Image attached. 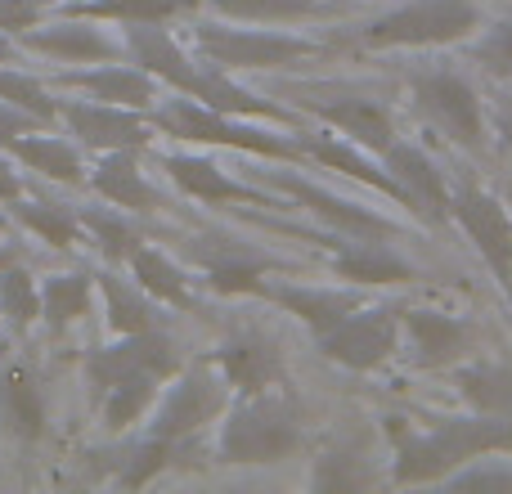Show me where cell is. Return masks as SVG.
<instances>
[{"instance_id":"1","label":"cell","mask_w":512,"mask_h":494,"mask_svg":"<svg viewBox=\"0 0 512 494\" xmlns=\"http://www.w3.org/2000/svg\"><path fill=\"white\" fill-rule=\"evenodd\" d=\"M391 481L396 486H432L450 481L459 468L481 463L486 454H512V423L490 414L432 418V427H414L409 418H387Z\"/></svg>"},{"instance_id":"2","label":"cell","mask_w":512,"mask_h":494,"mask_svg":"<svg viewBox=\"0 0 512 494\" xmlns=\"http://www.w3.org/2000/svg\"><path fill=\"white\" fill-rule=\"evenodd\" d=\"M122 41H126V54H131L144 72H153L162 86L180 90V95H189V99H198V104L216 108V113L261 117V122H279V126L297 122V113H292V108L261 99L256 90L239 86L230 72L212 68V63H194L176 41H171V32L162 23H131Z\"/></svg>"},{"instance_id":"3","label":"cell","mask_w":512,"mask_h":494,"mask_svg":"<svg viewBox=\"0 0 512 494\" xmlns=\"http://www.w3.org/2000/svg\"><path fill=\"white\" fill-rule=\"evenodd\" d=\"M306 432H301V409L292 405V396L283 387L270 391H252L239 405L225 414L221 423V441L216 454L221 463H283L301 450Z\"/></svg>"},{"instance_id":"4","label":"cell","mask_w":512,"mask_h":494,"mask_svg":"<svg viewBox=\"0 0 512 494\" xmlns=\"http://www.w3.org/2000/svg\"><path fill=\"white\" fill-rule=\"evenodd\" d=\"M149 122L162 135L185 144H212V149H239L256 153V158H274V162H301L297 135H279L270 126H256L252 117H234V113H216V108L198 104V99L180 95L162 108H149Z\"/></svg>"},{"instance_id":"5","label":"cell","mask_w":512,"mask_h":494,"mask_svg":"<svg viewBox=\"0 0 512 494\" xmlns=\"http://www.w3.org/2000/svg\"><path fill=\"white\" fill-rule=\"evenodd\" d=\"M472 32H481L477 0H405L391 14L364 23L355 41L364 50H436L468 41Z\"/></svg>"},{"instance_id":"6","label":"cell","mask_w":512,"mask_h":494,"mask_svg":"<svg viewBox=\"0 0 512 494\" xmlns=\"http://www.w3.org/2000/svg\"><path fill=\"white\" fill-rule=\"evenodd\" d=\"M194 50L203 54V63L221 72H270L301 63L310 54H319V41H306L297 32H274V27H230V23H207L194 27Z\"/></svg>"},{"instance_id":"7","label":"cell","mask_w":512,"mask_h":494,"mask_svg":"<svg viewBox=\"0 0 512 494\" xmlns=\"http://www.w3.org/2000/svg\"><path fill=\"white\" fill-rule=\"evenodd\" d=\"M409 95H414V108L445 131L459 149L468 153H486L490 144V117L481 108V95L472 90V81L454 68H423L409 77Z\"/></svg>"},{"instance_id":"8","label":"cell","mask_w":512,"mask_h":494,"mask_svg":"<svg viewBox=\"0 0 512 494\" xmlns=\"http://www.w3.org/2000/svg\"><path fill=\"white\" fill-rule=\"evenodd\" d=\"M225 405H230L225 373L216 364H189L158 396L153 418H149V436H158V441H185V436H194L212 418H221Z\"/></svg>"},{"instance_id":"9","label":"cell","mask_w":512,"mask_h":494,"mask_svg":"<svg viewBox=\"0 0 512 494\" xmlns=\"http://www.w3.org/2000/svg\"><path fill=\"white\" fill-rule=\"evenodd\" d=\"M315 342H319V351L333 364H342V369L373 373L405 342V333H400V306H369V301H364L360 310H351L342 324L319 333Z\"/></svg>"},{"instance_id":"10","label":"cell","mask_w":512,"mask_h":494,"mask_svg":"<svg viewBox=\"0 0 512 494\" xmlns=\"http://www.w3.org/2000/svg\"><path fill=\"white\" fill-rule=\"evenodd\" d=\"M176 373H180V351L162 328L126 333V337H117L113 346H104V351H90V360H86V378L95 391L113 387V382H126V378L171 382Z\"/></svg>"},{"instance_id":"11","label":"cell","mask_w":512,"mask_h":494,"mask_svg":"<svg viewBox=\"0 0 512 494\" xmlns=\"http://www.w3.org/2000/svg\"><path fill=\"white\" fill-rule=\"evenodd\" d=\"M454 225L468 234L472 247L481 252V261L499 279V288L512 297V212L504 198H495L490 189L477 185L454 189Z\"/></svg>"},{"instance_id":"12","label":"cell","mask_w":512,"mask_h":494,"mask_svg":"<svg viewBox=\"0 0 512 494\" xmlns=\"http://www.w3.org/2000/svg\"><path fill=\"white\" fill-rule=\"evenodd\" d=\"M59 126H68L72 140L95 153H117V149L140 153L158 131L149 122V113H140V108L99 104V99H72V104L59 99Z\"/></svg>"},{"instance_id":"13","label":"cell","mask_w":512,"mask_h":494,"mask_svg":"<svg viewBox=\"0 0 512 494\" xmlns=\"http://www.w3.org/2000/svg\"><path fill=\"white\" fill-rule=\"evenodd\" d=\"M382 167L405 189V212H414L418 221H427V225L454 221V194H450V185H445V171L436 167L418 144L396 140L382 153Z\"/></svg>"},{"instance_id":"14","label":"cell","mask_w":512,"mask_h":494,"mask_svg":"<svg viewBox=\"0 0 512 494\" xmlns=\"http://www.w3.org/2000/svg\"><path fill=\"white\" fill-rule=\"evenodd\" d=\"M400 333H405L409 360L418 369H450L463 360L472 342V328L459 315H445V310H427V306H405L400 310Z\"/></svg>"},{"instance_id":"15","label":"cell","mask_w":512,"mask_h":494,"mask_svg":"<svg viewBox=\"0 0 512 494\" xmlns=\"http://www.w3.org/2000/svg\"><path fill=\"white\" fill-rule=\"evenodd\" d=\"M306 113H315L324 126H333L337 135L355 140L360 149L369 153H387L391 144L400 140L396 135V117L382 99H369V95H337V99H306Z\"/></svg>"},{"instance_id":"16","label":"cell","mask_w":512,"mask_h":494,"mask_svg":"<svg viewBox=\"0 0 512 494\" xmlns=\"http://www.w3.org/2000/svg\"><path fill=\"white\" fill-rule=\"evenodd\" d=\"M274 185H279L288 198H297L301 207H310L319 221H328L342 239H396L400 234V225L387 221V216H378L373 207H360V203H351V198H337V194H328V189L310 185V180H301V176H288V171H283V176H274Z\"/></svg>"},{"instance_id":"17","label":"cell","mask_w":512,"mask_h":494,"mask_svg":"<svg viewBox=\"0 0 512 494\" xmlns=\"http://www.w3.org/2000/svg\"><path fill=\"white\" fill-rule=\"evenodd\" d=\"M256 297H265V301H274V306H283L288 315H297L315 337L328 333V328L342 324L351 310L364 306L360 283H346V288H315V283H270V279H261Z\"/></svg>"},{"instance_id":"18","label":"cell","mask_w":512,"mask_h":494,"mask_svg":"<svg viewBox=\"0 0 512 494\" xmlns=\"http://www.w3.org/2000/svg\"><path fill=\"white\" fill-rule=\"evenodd\" d=\"M23 45L36 54H50V59H59V63L126 59V41H117L104 27H95V18H72V14H63V23H54V27H27Z\"/></svg>"},{"instance_id":"19","label":"cell","mask_w":512,"mask_h":494,"mask_svg":"<svg viewBox=\"0 0 512 494\" xmlns=\"http://www.w3.org/2000/svg\"><path fill=\"white\" fill-rule=\"evenodd\" d=\"M297 144L310 162H319V167H328V171H342V176L360 180V185L378 189L382 198H391V203L405 207V189H400L396 176L382 167L378 153L360 149V144L346 140V135H297Z\"/></svg>"},{"instance_id":"20","label":"cell","mask_w":512,"mask_h":494,"mask_svg":"<svg viewBox=\"0 0 512 494\" xmlns=\"http://www.w3.org/2000/svg\"><path fill=\"white\" fill-rule=\"evenodd\" d=\"M333 274L346 283H360V288H373V283H414L423 279L418 265H409L400 252H391L387 239H342L337 234V252H333Z\"/></svg>"},{"instance_id":"21","label":"cell","mask_w":512,"mask_h":494,"mask_svg":"<svg viewBox=\"0 0 512 494\" xmlns=\"http://www.w3.org/2000/svg\"><path fill=\"white\" fill-rule=\"evenodd\" d=\"M63 81L86 90V95L99 99V104H122V108H140V113L158 108V86H162L153 72L131 68V63H122V59L95 63V68H86V72H68Z\"/></svg>"},{"instance_id":"22","label":"cell","mask_w":512,"mask_h":494,"mask_svg":"<svg viewBox=\"0 0 512 494\" xmlns=\"http://www.w3.org/2000/svg\"><path fill=\"white\" fill-rule=\"evenodd\" d=\"M162 167H167V176L176 180L189 198H198V203H212V207H225V203L265 207V194L239 185L230 171L216 167V162L203 158V153H167V162H162Z\"/></svg>"},{"instance_id":"23","label":"cell","mask_w":512,"mask_h":494,"mask_svg":"<svg viewBox=\"0 0 512 494\" xmlns=\"http://www.w3.org/2000/svg\"><path fill=\"white\" fill-rule=\"evenodd\" d=\"M212 364L225 373V382H230L234 391H243V396H252V391H270V387H283V360L279 351H274V342H265V337H234V342H225L221 351L212 355Z\"/></svg>"},{"instance_id":"24","label":"cell","mask_w":512,"mask_h":494,"mask_svg":"<svg viewBox=\"0 0 512 494\" xmlns=\"http://www.w3.org/2000/svg\"><path fill=\"white\" fill-rule=\"evenodd\" d=\"M95 194H104L113 207H126V212H158L162 194L144 180L140 153L135 149H117V153H99L95 176H90Z\"/></svg>"},{"instance_id":"25","label":"cell","mask_w":512,"mask_h":494,"mask_svg":"<svg viewBox=\"0 0 512 494\" xmlns=\"http://www.w3.org/2000/svg\"><path fill=\"white\" fill-rule=\"evenodd\" d=\"M207 243H212V239H207ZM194 256L203 261V270H207V279H212L216 292H256L265 274L279 270V261H274V256L252 252V247H243V243H212V247H203V239H198Z\"/></svg>"},{"instance_id":"26","label":"cell","mask_w":512,"mask_h":494,"mask_svg":"<svg viewBox=\"0 0 512 494\" xmlns=\"http://www.w3.org/2000/svg\"><path fill=\"white\" fill-rule=\"evenodd\" d=\"M0 423L18 441H41L45 432V396L41 382L23 369V364H5L0 369Z\"/></svg>"},{"instance_id":"27","label":"cell","mask_w":512,"mask_h":494,"mask_svg":"<svg viewBox=\"0 0 512 494\" xmlns=\"http://www.w3.org/2000/svg\"><path fill=\"white\" fill-rule=\"evenodd\" d=\"M23 167L41 171L45 180H59V185H81L86 180V167H81L77 144H68L63 135H54V126H41V131H27L18 140L5 144Z\"/></svg>"},{"instance_id":"28","label":"cell","mask_w":512,"mask_h":494,"mask_svg":"<svg viewBox=\"0 0 512 494\" xmlns=\"http://www.w3.org/2000/svg\"><path fill=\"white\" fill-rule=\"evenodd\" d=\"M454 382H459V396L468 409L512 423V364L499 360L463 364V369H454Z\"/></svg>"},{"instance_id":"29","label":"cell","mask_w":512,"mask_h":494,"mask_svg":"<svg viewBox=\"0 0 512 494\" xmlns=\"http://www.w3.org/2000/svg\"><path fill=\"white\" fill-rule=\"evenodd\" d=\"M203 0H68L63 14L95 18V23H171V18L198 9Z\"/></svg>"},{"instance_id":"30","label":"cell","mask_w":512,"mask_h":494,"mask_svg":"<svg viewBox=\"0 0 512 494\" xmlns=\"http://www.w3.org/2000/svg\"><path fill=\"white\" fill-rule=\"evenodd\" d=\"M126 265H131L135 283H140L144 292H149L153 301H167V306H194V297H189V279L185 270H180L176 261H171L167 252H158V247L140 243L131 256H126Z\"/></svg>"},{"instance_id":"31","label":"cell","mask_w":512,"mask_h":494,"mask_svg":"<svg viewBox=\"0 0 512 494\" xmlns=\"http://www.w3.org/2000/svg\"><path fill=\"white\" fill-rule=\"evenodd\" d=\"M95 288H99L95 274H86V270L50 274V279L41 283V319L54 328V333H63V328L77 324V319L90 310Z\"/></svg>"},{"instance_id":"32","label":"cell","mask_w":512,"mask_h":494,"mask_svg":"<svg viewBox=\"0 0 512 494\" xmlns=\"http://www.w3.org/2000/svg\"><path fill=\"white\" fill-rule=\"evenodd\" d=\"M95 283H99V297H104L108 328H113L117 337L144 333V328H158V324H153V301H149V292H144L140 283L117 279L113 270H108V274H95Z\"/></svg>"},{"instance_id":"33","label":"cell","mask_w":512,"mask_h":494,"mask_svg":"<svg viewBox=\"0 0 512 494\" xmlns=\"http://www.w3.org/2000/svg\"><path fill=\"white\" fill-rule=\"evenodd\" d=\"M212 9L230 23H261V27H288L324 14V0H212Z\"/></svg>"},{"instance_id":"34","label":"cell","mask_w":512,"mask_h":494,"mask_svg":"<svg viewBox=\"0 0 512 494\" xmlns=\"http://www.w3.org/2000/svg\"><path fill=\"white\" fill-rule=\"evenodd\" d=\"M162 396L158 378H126L113 382V387L99 391V409H104V427L108 432H126L131 423H140Z\"/></svg>"},{"instance_id":"35","label":"cell","mask_w":512,"mask_h":494,"mask_svg":"<svg viewBox=\"0 0 512 494\" xmlns=\"http://www.w3.org/2000/svg\"><path fill=\"white\" fill-rule=\"evenodd\" d=\"M14 216L50 247H72L81 243V216L63 203H27V198H14Z\"/></svg>"},{"instance_id":"36","label":"cell","mask_w":512,"mask_h":494,"mask_svg":"<svg viewBox=\"0 0 512 494\" xmlns=\"http://www.w3.org/2000/svg\"><path fill=\"white\" fill-rule=\"evenodd\" d=\"M0 99L23 108V113H32V117H41L45 126H59V99H54L32 72H18L14 63L0 68Z\"/></svg>"},{"instance_id":"37","label":"cell","mask_w":512,"mask_h":494,"mask_svg":"<svg viewBox=\"0 0 512 494\" xmlns=\"http://www.w3.org/2000/svg\"><path fill=\"white\" fill-rule=\"evenodd\" d=\"M0 315L14 328H32L41 319V288L27 270H14V265L0 270Z\"/></svg>"},{"instance_id":"38","label":"cell","mask_w":512,"mask_h":494,"mask_svg":"<svg viewBox=\"0 0 512 494\" xmlns=\"http://www.w3.org/2000/svg\"><path fill=\"white\" fill-rule=\"evenodd\" d=\"M373 481V463L360 450H328L315 468V490H369Z\"/></svg>"},{"instance_id":"39","label":"cell","mask_w":512,"mask_h":494,"mask_svg":"<svg viewBox=\"0 0 512 494\" xmlns=\"http://www.w3.org/2000/svg\"><path fill=\"white\" fill-rule=\"evenodd\" d=\"M77 216H81V230H86L90 239H95L99 247H104V256H108V261H126V256H131L135 247L144 243L140 234H135L131 225H126L117 212H99V207H81Z\"/></svg>"},{"instance_id":"40","label":"cell","mask_w":512,"mask_h":494,"mask_svg":"<svg viewBox=\"0 0 512 494\" xmlns=\"http://www.w3.org/2000/svg\"><path fill=\"white\" fill-rule=\"evenodd\" d=\"M472 59L495 77H512V18L481 27V36L472 41Z\"/></svg>"},{"instance_id":"41","label":"cell","mask_w":512,"mask_h":494,"mask_svg":"<svg viewBox=\"0 0 512 494\" xmlns=\"http://www.w3.org/2000/svg\"><path fill=\"white\" fill-rule=\"evenodd\" d=\"M176 450V441H158V436H149V441L140 445V450L131 454V468L122 472V486H144V481L153 477V472H162L167 468V454Z\"/></svg>"},{"instance_id":"42","label":"cell","mask_w":512,"mask_h":494,"mask_svg":"<svg viewBox=\"0 0 512 494\" xmlns=\"http://www.w3.org/2000/svg\"><path fill=\"white\" fill-rule=\"evenodd\" d=\"M41 23V5L36 0H0V32H27Z\"/></svg>"},{"instance_id":"43","label":"cell","mask_w":512,"mask_h":494,"mask_svg":"<svg viewBox=\"0 0 512 494\" xmlns=\"http://www.w3.org/2000/svg\"><path fill=\"white\" fill-rule=\"evenodd\" d=\"M41 117H32V113H23V108H14V104H5L0 99V144H9V140H18V135H27V131H41Z\"/></svg>"},{"instance_id":"44","label":"cell","mask_w":512,"mask_h":494,"mask_svg":"<svg viewBox=\"0 0 512 494\" xmlns=\"http://www.w3.org/2000/svg\"><path fill=\"white\" fill-rule=\"evenodd\" d=\"M490 459V454H486ZM486 459H481V468L477 472H468V468H459L450 477V486H512V468H486Z\"/></svg>"},{"instance_id":"45","label":"cell","mask_w":512,"mask_h":494,"mask_svg":"<svg viewBox=\"0 0 512 494\" xmlns=\"http://www.w3.org/2000/svg\"><path fill=\"white\" fill-rule=\"evenodd\" d=\"M14 198H23V180H18V171L9 167L5 158H0V203H14Z\"/></svg>"},{"instance_id":"46","label":"cell","mask_w":512,"mask_h":494,"mask_svg":"<svg viewBox=\"0 0 512 494\" xmlns=\"http://www.w3.org/2000/svg\"><path fill=\"white\" fill-rule=\"evenodd\" d=\"M495 135L512 149V99H499L495 104Z\"/></svg>"},{"instance_id":"47","label":"cell","mask_w":512,"mask_h":494,"mask_svg":"<svg viewBox=\"0 0 512 494\" xmlns=\"http://www.w3.org/2000/svg\"><path fill=\"white\" fill-rule=\"evenodd\" d=\"M14 59H18L14 41H9V32H0V68H5V63H14Z\"/></svg>"},{"instance_id":"48","label":"cell","mask_w":512,"mask_h":494,"mask_svg":"<svg viewBox=\"0 0 512 494\" xmlns=\"http://www.w3.org/2000/svg\"><path fill=\"white\" fill-rule=\"evenodd\" d=\"M324 5H333V0H324Z\"/></svg>"},{"instance_id":"49","label":"cell","mask_w":512,"mask_h":494,"mask_svg":"<svg viewBox=\"0 0 512 494\" xmlns=\"http://www.w3.org/2000/svg\"><path fill=\"white\" fill-rule=\"evenodd\" d=\"M508 301H512V297H508Z\"/></svg>"}]
</instances>
